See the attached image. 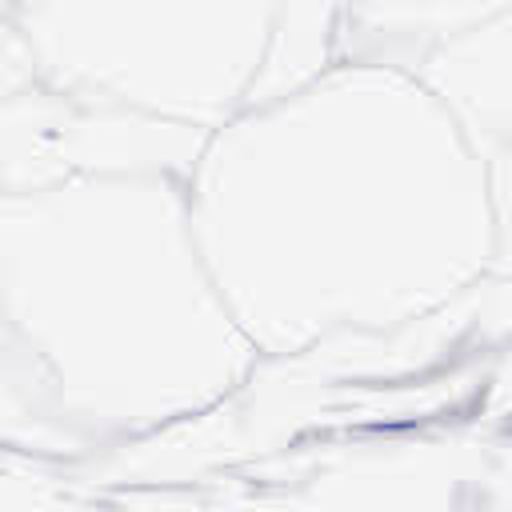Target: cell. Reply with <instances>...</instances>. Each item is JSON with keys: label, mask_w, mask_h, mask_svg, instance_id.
I'll use <instances>...</instances> for the list:
<instances>
[{"label": "cell", "mask_w": 512, "mask_h": 512, "mask_svg": "<svg viewBox=\"0 0 512 512\" xmlns=\"http://www.w3.org/2000/svg\"><path fill=\"white\" fill-rule=\"evenodd\" d=\"M136 136L128 112L32 80L0 100V192L132 168Z\"/></svg>", "instance_id": "6da1fadb"}, {"label": "cell", "mask_w": 512, "mask_h": 512, "mask_svg": "<svg viewBox=\"0 0 512 512\" xmlns=\"http://www.w3.org/2000/svg\"><path fill=\"white\" fill-rule=\"evenodd\" d=\"M0 448L32 460H72L88 444L64 420L60 396L0 308Z\"/></svg>", "instance_id": "7a4b0ae2"}, {"label": "cell", "mask_w": 512, "mask_h": 512, "mask_svg": "<svg viewBox=\"0 0 512 512\" xmlns=\"http://www.w3.org/2000/svg\"><path fill=\"white\" fill-rule=\"evenodd\" d=\"M32 4L36 0H0V100L36 80V64L20 32V12Z\"/></svg>", "instance_id": "3957f363"}]
</instances>
